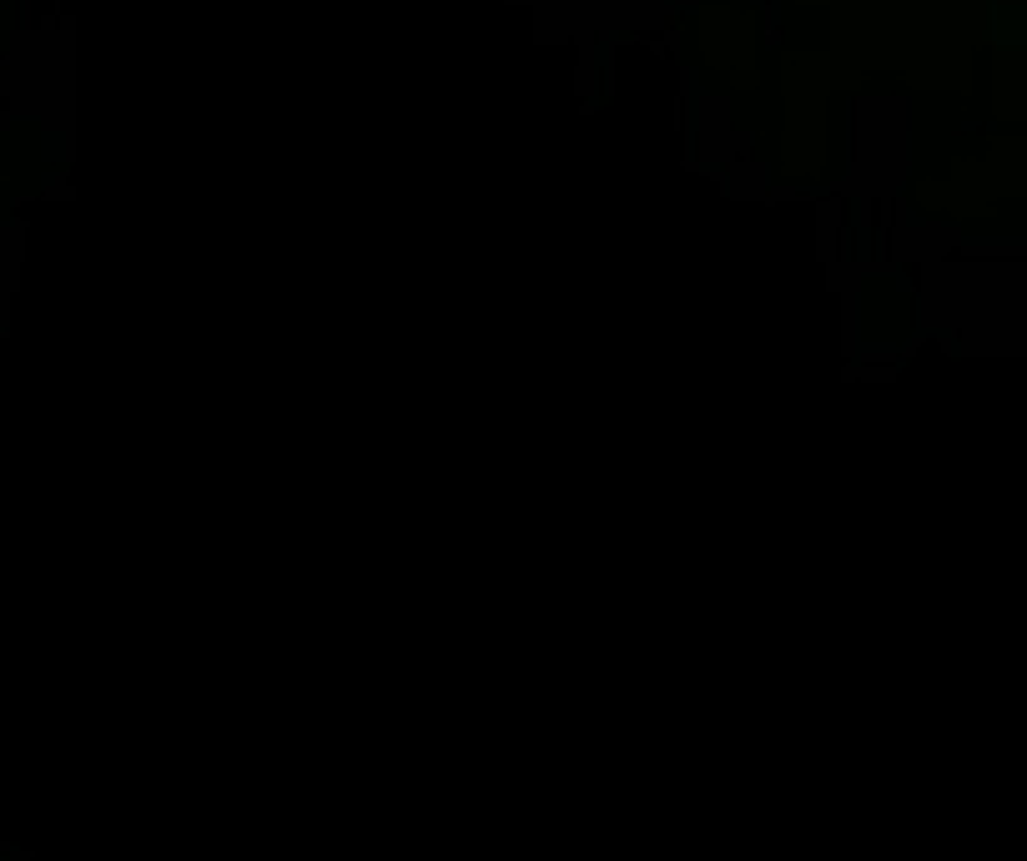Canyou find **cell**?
<instances>
[{
	"mask_svg": "<svg viewBox=\"0 0 1027 861\" xmlns=\"http://www.w3.org/2000/svg\"><path fill=\"white\" fill-rule=\"evenodd\" d=\"M800 11H831V5H841V0H796Z\"/></svg>",
	"mask_w": 1027,
	"mask_h": 861,
	"instance_id": "3",
	"label": "cell"
},
{
	"mask_svg": "<svg viewBox=\"0 0 1027 861\" xmlns=\"http://www.w3.org/2000/svg\"><path fill=\"white\" fill-rule=\"evenodd\" d=\"M726 191H730V197H746V202H751V197H765V191H771V177H765L761 162H751V156H736V162L726 167Z\"/></svg>",
	"mask_w": 1027,
	"mask_h": 861,
	"instance_id": "2",
	"label": "cell"
},
{
	"mask_svg": "<svg viewBox=\"0 0 1027 861\" xmlns=\"http://www.w3.org/2000/svg\"><path fill=\"white\" fill-rule=\"evenodd\" d=\"M695 46L710 71L730 76L746 60H761L765 15L755 5H736V0H700L695 5Z\"/></svg>",
	"mask_w": 1027,
	"mask_h": 861,
	"instance_id": "1",
	"label": "cell"
}]
</instances>
